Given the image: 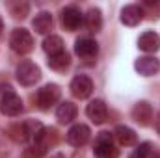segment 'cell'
<instances>
[{
  "label": "cell",
  "instance_id": "obj_1",
  "mask_svg": "<svg viewBox=\"0 0 160 158\" xmlns=\"http://www.w3.org/2000/svg\"><path fill=\"white\" fill-rule=\"evenodd\" d=\"M4 89H6V91H4L2 97H0V112H2L4 116L15 117V116H19V114L22 112V101H21V97H19L9 86H6Z\"/></svg>",
  "mask_w": 160,
  "mask_h": 158
},
{
  "label": "cell",
  "instance_id": "obj_2",
  "mask_svg": "<svg viewBox=\"0 0 160 158\" xmlns=\"http://www.w3.org/2000/svg\"><path fill=\"white\" fill-rule=\"evenodd\" d=\"M95 158H119V151L114 145V138L110 132H101L95 138Z\"/></svg>",
  "mask_w": 160,
  "mask_h": 158
},
{
  "label": "cell",
  "instance_id": "obj_3",
  "mask_svg": "<svg viewBox=\"0 0 160 158\" xmlns=\"http://www.w3.org/2000/svg\"><path fill=\"white\" fill-rule=\"evenodd\" d=\"M41 128V123L38 121H24V123H17V125H11L9 126V138L15 140V141H26L30 138H34Z\"/></svg>",
  "mask_w": 160,
  "mask_h": 158
},
{
  "label": "cell",
  "instance_id": "obj_4",
  "mask_svg": "<svg viewBox=\"0 0 160 158\" xmlns=\"http://www.w3.org/2000/svg\"><path fill=\"white\" fill-rule=\"evenodd\" d=\"M9 45L11 48L17 52V54H28L32 52L34 48V37L28 30L24 28H15L11 32V37H9Z\"/></svg>",
  "mask_w": 160,
  "mask_h": 158
},
{
  "label": "cell",
  "instance_id": "obj_5",
  "mask_svg": "<svg viewBox=\"0 0 160 158\" xmlns=\"http://www.w3.org/2000/svg\"><path fill=\"white\" fill-rule=\"evenodd\" d=\"M60 95H62V91H60V87L56 84H47L38 91L36 102H38V106L41 110H48L50 106H54L60 101Z\"/></svg>",
  "mask_w": 160,
  "mask_h": 158
},
{
  "label": "cell",
  "instance_id": "obj_6",
  "mask_svg": "<svg viewBox=\"0 0 160 158\" xmlns=\"http://www.w3.org/2000/svg\"><path fill=\"white\" fill-rule=\"evenodd\" d=\"M39 78H41V71L36 63H32L28 60L19 63V67H17V80L22 86H34L36 82H39Z\"/></svg>",
  "mask_w": 160,
  "mask_h": 158
},
{
  "label": "cell",
  "instance_id": "obj_7",
  "mask_svg": "<svg viewBox=\"0 0 160 158\" xmlns=\"http://www.w3.org/2000/svg\"><path fill=\"white\" fill-rule=\"evenodd\" d=\"M75 52H77V56H80L86 63H89V62H93L97 58L99 47H97V43L91 39V37H80L75 43Z\"/></svg>",
  "mask_w": 160,
  "mask_h": 158
},
{
  "label": "cell",
  "instance_id": "obj_8",
  "mask_svg": "<svg viewBox=\"0 0 160 158\" xmlns=\"http://www.w3.org/2000/svg\"><path fill=\"white\" fill-rule=\"evenodd\" d=\"M82 22H84V15L80 13V9L77 6H67V7L62 9V24H63L65 30L75 32V30L80 28Z\"/></svg>",
  "mask_w": 160,
  "mask_h": 158
},
{
  "label": "cell",
  "instance_id": "obj_9",
  "mask_svg": "<svg viewBox=\"0 0 160 158\" xmlns=\"http://www.w3.org/2000/svg\"><path fill=\"white\" fill-rule=\"evenodd\" d=\"M93 91V82L89 77L86 75H78L75 77L71 82V93L77 97V99H88Z\"/></svg>",
  "mask_w": 160,
  "mask_h": 158
},
{
  "label": "cell",
  "instance_id": "obj_10",
  "mask_svg": "<svg viewBox=\"0 0 160 158\" xmlns=\"http://www.w3.org/2000/svg\"><path fill=\"white\" fill-rule=\"evenodd\" d=\"M89 136H91L89 126L78 123V125H75V126L69 128V132H67V143H71L73 147H82V145L88 143Z\"/></svg>",
  "mask_w": 160,
  "mask_h": 158
},
{
  "label": "cell",
  "instance_id": "obj_11",
  "mask_svg": "<svg viewBox=\"0 0 160 158\" xmlns=\"http://www.w3.org/2000/svg\"><path fill=\"white\" fill-rule=\"evenodd\" d=\"M56 141H58V132H56V128H45V126H41L39 132L34 136V143H36V147L41 149V151L50 149L52 145H56Z\"/></svg>",
  "mask_w": 160,
  "mask_h": 158
},
{
  "label": "cell",
  "instance_id": "obj_12",
  "mask_svg": "<svg viewBox=\"0 0 160 158\" xmlns=\"http://www.w3.org/2000/svg\"><path fill=\"white\" fill-rule=\"evenodd\" d=\"M134 69L142 75V77H153L160 71V60L153 58V56H143L138 58L134 63Z\"/></svg>",
  "mask_w": 160,
  "mask_h": 158
},
{
  "label": "cell",
  "instance_id": "obj_13",
  "mask_svg": "<svg viewBox=\"0 0 160 158\" xmlns=\"http://www.w3.org/2000/svg\"><path fill=\"white\" fill-rule=\"evenodd\" d=\"M86 114H88V117L91 119L95 125H102L106 121V117H108V108H106V104L101 99H95V101H91L88 104Z\"/></svg>",
  "mask_w": 160,
  "mask_h": 158
},
{
  "label": "cell",
  "instance_id": "obj_14",
  "mask_svg": "<svg viewBox=\"0 0 160 158\" xmlns=\"http://www.w3.org/2000/svg\"><path fill=\"white\" fill-rule=\"evenodd\" d=\"M132 119H134L140 126L151 125V119H153V108H151V104L145 102V101L138 102V104L132 108Z\"/></svg>",
  "mask_w": 160,
  "mask_h": 158
},
{
  "label": "cell",
  "instance_id": "obj_15",
  "mask_svg": "<svg viewBox=\"0 0 160 158\" xmlns=\"http://www.w3.org/2000/svg\"><path fill=\"white\" fill-rule=\"evenodd\" d=\"M142 19H143V9L136 4L125 6L121 9V22L127 26H136V24H140Z\"/></svg>",
  "mask_w": 160,
  "mask_h": 158
},
{
  "label": "cell",
  "instance_id": "obj_16",
  "mask_svg": "<svg viewBox=\"0 0 160 158\" xmlns=\"http://www.w3.org/2000/svg\"><path fill=\"white\" fill-rule=\"evenodd\" d=\"M138 47H140L143 52H157L160 48V36L155 34V32H145V34L140 36Z\"/></svg>",
  "mask_w": 160,
  "mask_h": 158
},
{
  "label": "cell",
  "instance_id": "obj_17",
  "mask_svg": "<svg viewBox=\"0 0 160 158\" xmlns=\"http://www.w3.org/2000/svg\"><path fill=\"white\" fill-rule=\"evenodd\" d=\"M77 114H78L77 104H73V102H69V101L62 102V104L58 106V110H56V117H58L60 123H71L73 119L77 117Z\"/></svg>",
  "mask_w": 160,
  "mask_h": 158
},
{
  "label": "cell",
  "instance_id": "obj_18",
  "mask_svg": "<svg viewBox=\"0 0 160 158\" xmlns=\"http://www.w3.org/2000/svg\"><path fill=\"white\" fill-rule=\"evenodd\" d=\"M114 136L118 138V141H119L121 145H125V147H128V145H134V143H136V132H134L132 128L125 126V125L116 126Z\"/></svg>",
  "mask_w": 160,
  "mask_h": 158
},
{
  "label": "cell",
  "instance_id": "obj_19",
  "mask_svg": "<svg viewBox=\"0 0 160 158\" xmlns=\"http://www.w3.org/2000/svg\"><path fill=\"white\" fill-rule=\"evenodd\" d=\"M32 24H34V28H36L38 34H48L50 28H52V15L47 13V11H41V13L36 15V19H34Z\"/></svg>",
  "mask_w": 160,
  "mask_h": 158
},
{
  "label": "cell",
  "instance_id": "obj_20",
  "mask_svg": "<svg viewBox=\"0 0 160 158\" xmlns=\"http://www.w3.org/2000/svg\"><path fill=\"white\" fill-rule=\"evenodd\" d=\"M84 24L89 32H99L101 26H102V17H101V11L97 7H91L88 11V15L84 17Z\"/></svg>",
  "mask_w": 160,
  "mask_h": 158
},
{
  "label": "cell",
  "instance_id": "obj_21",
  "mask_svg": "<svg viewBox=\"0 0 160 158\" xmlns=\"http://www.w3.org/2000/svg\"><path fill=\"white\" fill-rule=\"evenodd\" d=\"M69 65H71V58H69V54L65 50L60 52V54H56V56H50L48 58V67L54 69V71H58V73L65 71Z\"/></svg>",
  "mask_w": 160,
  "mask_h": 158
},
{
  "label": "cell",
  "instance_id": "obj_22",
  "mask_svg": "<svg viewBox=\"0 0 160 158\" xmlns=\"http://www.w3.org/2000/svg\"><path fill=\"white\" fill-rule=\"evenodd\" d=\"M43 50L48 54V58L50 56H56V54H60V52H63V41L60 36H50V37H47V39L43 41Z\"/></svg>",
  "mask_w": 160,
  "mask_h": 158
},
{
  "label": "cell",
  "instance_id": "obj_23",
  "mask_svg": "<svg viewBox=\"0 0 160 158\" xmlns=\"http://www.w3.org/2000/svg\"><path fill=\"white\" fill-rule=\"evenodd\" d=\"M30 11V4L28 2H13L9 4V13L13 15V19H24Z\"/></svg>",
  "mask_w": 160,
  "mask_h": 158
},
{
  "label": "cell",
  "instance_id": "obj_24",
  "mask_svg": "<svg viewBox=\"0 0 160 158\" xmlns=\"http://www.w3.org/2000/svg\"><path fill=\"white\" fill-rule=\"evenodd\" d=\"M149 153H151V143H142L132 151V155L128 158H147Z\"/></svg>",
  "mask_w": 160,
  "mask_h": 158
},
{
  "label": "cell",
  "instance_id": "obj_25",
  "mask_svg": "<svg viewBox=\"0 0 160 158\" xmlns=\"http://www.w3.org/2000/svg\"><path fill=\"white\" fill-rule=\"evenodd\" d=\"M43 155H45V151H41V149H38L36 145L24 151V156H26V158H41Z\"/></svg>",
  "mask_w": 160,
  "mask_h": 158
},
{
  "label": "cell",
  "instance_id": "obj_26",
  "mask_svg": "<svg viewBox=\"0 0 160 158\" xmlns=\"http://www.w3.org/2000/svg\"><path fill=\"white\" fill-rule=\"evenodd\" d=\"M50 158H65V156H63L62 153H56V155H52V156H50Z\"/></svg>",
  "mask_w": 160,
  "mask_h": 158
},
{
  "label": "cell",
  "instance_id": "obj_27",
  "mask_svg": "<svg viewBox=\"0 0 160 158\" xmlns=\"http://www.w3.org/2000/svg\"><path fill=\"white\" fill-rule=\"evenodd\" d=\"M157 130H158V134H160V116H158V119H157Z\"/></svg>",
  "mask_w": 160,
  "mask_h": 158
},
{
  "label": "cell",
  "instance_id": "obj_28",
  "mask_svg": "<svg viewBox=\"0 0 160 158\" xmlns=\"http://www.w3.org/2000/svg\"><path fill=\"white\" fill-rule=\"evenodd\" d=\"M2 28H4V24H2V19H0V32H2Z\"/></svg>",
  "mask_w": 160,
  "mask_h": 158
}]
</instances>
